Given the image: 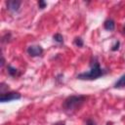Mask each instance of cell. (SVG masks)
I'll use <instances>...</instances> for the list:
<instances>
[{
  "label": "cell",
  "mask_w": 125,
  "mask_h": 125,
  "mask_svg": "<svg viewBox=\"0 0 125 125\" xmlns=\"http://www.w3.org/2000/svg\"><path fill=\"white\" fill-rule=\"evenodd\" d=\"M102 74H103V71H102V69H101L99 63L96 62V63L93 65V67L91 68L90 71L79 74V75H78V78H79V79H96V78L100 77Z\"/></svg>",
  "instance_id": "cell-2"
},
{
  "label": "cell",
  "mask_w": 125,
  "mask_h": 125,
  "mask_svg": "<svg viewBox=\"0 0 125 125\" xmlns=\"http://www.w3.org/2000/svg\"><path fill=\"white\" fill-rule=\"evenodd\" d=\"M39 8H41V9H43V8H45V6H46V3L45 2H43V1H39Z\"/></svg>",
  "instance_id": "cell-11"
},
{
  "label": "cell",
  "mask_w": 125,
  "mask_h": 125,
  "mask_svg": "<svg viewBox=\"0 0 125 125\" xmlns=\"http://www.w3.org/2000/svg\"><path fill=\"white\" fill-rule=\"evenodd\" d=\"M87 125H96V123L93 120H88L87 121Z\"/></svg>",
  "instance_id": "cell-12"
},
{
  "label": "cell",
  "mask_w": 125,
  "mask_h": 125,
  "mask_svg": "<svg viewBox=\"0 0 125 125\" xmlns=\"http://www.w3.org/2000/svg\"><path fill=\"white\" fill-rule=\"evenodd\" d=\"M104 28L106 30H113L114 29V21L112 20H107L104 21Z\"/></svg>",
  "instance_id": "cell-6"
},
{
  "label": "cell",
  "mask_w": 125,
  "mask_h": 125,
  "mask_svg": "<svg viewBox=\"0 0 125 125\" xmlns=\"http://www.w3.org/2000/svg\"><path fill=\"white\" fill-rule=\"evenodd\" d=\"M21 98V95L19 93H15V92H11V93H6V94H2L0 97V101L2 103H6V102H11L14 100H19Z\"/></svg>",
  "instance_id": "cell-3"
},
{
  "label": "cell",
  "mask_w": 125,
  "mask_h": 125,
  "mask_svg": "<svg viewBox=\"0 0 125 125\" xmlns=\"http://www.w3.org/2000/svg\"><path fill=\"white\" fill-rule=\"evenodd\" d=\"M9 72L12 74V75H14V74H16V72H17V69H15V68H12L11 66H9Z\"/></svg>",
  "instance_id": "cell-10"
},
{
  "label": "cell",
  "mask_w": 125,
  "mask_h": 125,
  "mask_svg": "<svg viewBox=\"0 0 125 125\" xmlns=\"http://www.w3.org/2000/svg\"><path fill=\"white\" fill-rule=\"evenodd\" d=\"M75 44H76L77 46H79V47H80V46H82V45H83V42H82V40H81L80 38H76V39H75Z\"/></svg>",
  "instance_id": "cell-9"
},
{
  "label": "cell",
  "mask_w": 125,
  "mask_h": 125,
  "mask_svg": "<svg viewBox=\"0 0 125 125\" xmlns=\"http://www.w3.org/2000/svg\"><path fill=\"white\" fill-rule=\"evenodd\" d=\"M43 50L40 46H37V45H33V46H29L28 49H27V53L32 56V57H36V56H40L42 54Z\"/></svg>",
  "instance_id": "cell-4"
},
{
  "label": "cell",
  "mask_w": 125,
  "mask_h": 125,
  "mask_svg": "<svg viewBox=\"0 0 125 125\" xmlns=\"http://www.w3.org/2000/svg\"><path fill=\"white\" fill-rule=\"evenodd\" d=\"M54 39H55L56 41H58V42H62V36L60 35V34H56V35L54 36Z\"/></svg>",
  "instance_id": "cell-8"
},
{
  "label": "cell",
  "mask_w": 125,
  "mask_h": 125,
  "mask_svg": "<svg viewBox=\"0 0 125 125\" xmlns=\"http://www.w3.org/2000/svg\"><path fill=\"white\" fill-rule=\"evenodd\" d=\"M84 101H85V97L83 96H71L65 100L63 104V107L67 111H73L79 108Z\"/></svg>",
  "instance_id": "cell-1"
},
{
  "label": "cell",
  "mask_w": 125,
  "mask_h": 125,
  "mask_svg": "<svg viewBox=\"0 0 125 125\" xmlns=\"http://www.w3.org/2000/svg\"><path fill=\"white\" fill-rule=\"evenodd\" d=\"M61 125H63V124H61Z\"/></svg>",
  "instance_id": "cell-14"
},
{
  "label": "cell",
  "mask_w": 125,
  "mask_h": 125,
  "mask_svg": "<svg viewBox=\"0 0 125 125\" xmlns=\"http://www.w3.org/2000/svg\"><path fill=\"white\" fill-rule=\"evenodd\" d=\"M124 32H125V25H124Z\"/></svg>",
  "instance_id": "cell-13"
},
{
  "label": "cell",
  "mask_w": 125,
  "mask_h": 125,
  "mask_svg": "<svg viewBox=\"0 0 125 125\" xmlns=\"http://www.w3.org/2000/svg\"><path fill=\"white\" fill-rule=\"evenodd\" d=\"M20 5H21V2L20 1H16V0H13V1H9L7 3V6H8V9L13 11V12H16L19 10L20 8Z\"/></svg>",
  "instance_id": "cell-5"
},
{
  "label": "cell",
  "mask_w": 125,
  "mask_h": 125,
  "mask_svg": "<svg viewBox=\"0 0 125 125\" xmlns=\"http://www.w3.org/2000/svg\"><path fill=\"white\" fill-rule=\"evenodd\" d=\"M115 87L116 88H125V75H123L119 78V80L115 83Z\"/></svg>",
  "instance_id": "cell-7"
}]
</instances>
